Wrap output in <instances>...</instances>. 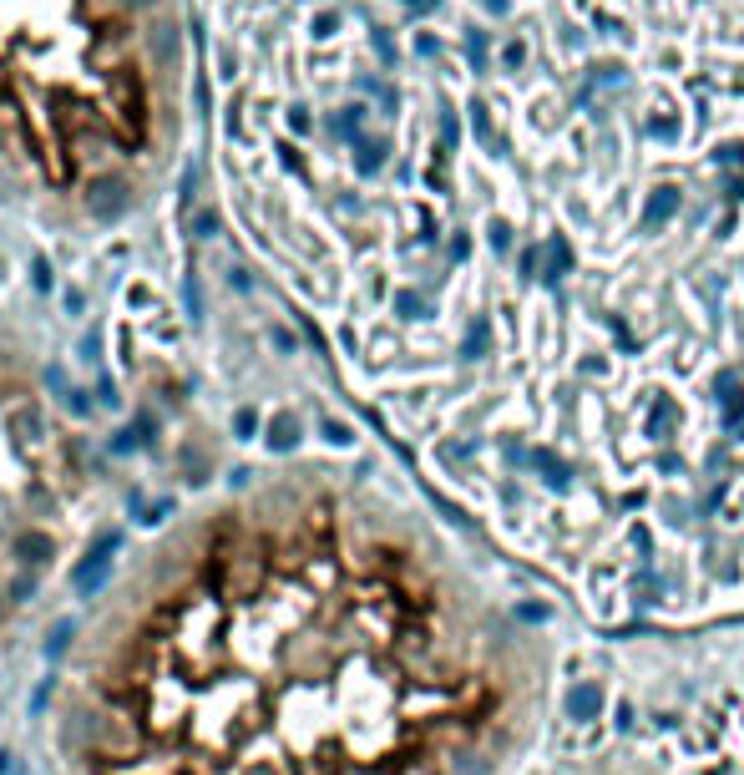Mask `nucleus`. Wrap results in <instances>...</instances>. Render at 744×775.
I'll return each mask as SVG.
<instances>
[{"label":"nucleus","instance_id":"nucleus-1","mask_svg":"<svg viewBox=\"0 0 744 775\" xmlns=\"http://www.w3.org/2000/svg\"><path fill=\"white\" fill-rule=\"evenodd\" d=\"M142 750V730L127 715H97V735H92V755H112V760H132Z\"/></svg>","mask_w":744,"mask_h":775},{"label":"nucleus","instance_id":"nucleus-2","mask_svg":"<svg viewBox=\"0 0 744 775\" xmlns=\"http://www.w3.org/2000/svg\"><path fill=\"white\" fill-rule=\"evenodd\" d=\"M112 553H117V532H97V542L87 548V558L71 568V588H76L81 598L102 593V583H107V573H112Z\"/></svg>","mask_w":744,"mask_h":775},{"label":"nucleus","instance_id":"nucleus-3","mask_svg":"<svg viewBox=\"0 0 744 775\" xmlns=\"http://www.w3.org/2000/svg\"><path fill=\"white\" fill-rule=\"evenodd\" d=\"M127 183L122 178H97L92 188H87V208H92V218L97 223H112V218H122L127 213Z\"/></svg>","mask_w":744,"mask_h":775},{"label":"nucleus","instance_id":"nucleus-4","mask_svg":"<svg viewBox=\"0 0 744 775\" xmlns=\"http://www.w3.org/2000/svg\"><path fill=\"white\" fill-rule=\"evenodd\" d=\"M147 51H152L157 71H173V66H178V31H173V26L147 31Z\"/></svg>","mask_w":744,"mask_h":775},{"label":"nucleus","instance_id":"nucleus-5","mask_svg":"<svg viewBox=\"0 0 744 775\" xmlns=\"http://www.w3.org/2000/svg\"><path fill=\"white\" fill-rule=\"evenodd\" d=\"M56 553V542H51V532H21L16 537V558L31 568V563H46Z\"/></svg>","mask_w":744,"mask_h":775},{"label":"nucleus","instance_id":"nucleus-6","mask_svg":"<svg viewBox=\"0 0 744 775\" xmlns=\"http://www.w3.org/2000/svg\"><path fill=\"white\" fill-rule=\"evenodd\" d=\"M567 710H572V720H598V710H603V689H598V684H577V689H572V700H567Z\"/></svg>","mask_w":744,"mask_h":775},{"label":"nucleus","instance_id":"nucleus-7","mask_svg":"<svg viewBox=\"0 0 744 775\" xmlns=\"http://www.w3.org/2000/svg\"><path fill=\"white\" fill-rule=\"evenodd\" d=\"M269 446L274 451H294L299 446V421L294 416H274L269 421Z\"/></svg>","mask_w":744,"mask_h":775},{"label":"nucleus","instance_id":"nucleus-8","mask_svg":"<svg viewBox=\"0 0 744 775\" xmlns=\"http://www.w3.org/2000/svg\"><path fill=\"white\" fill-rule=\"evenodd\" d=\"M71 639H76V624L71 618H56V624L46 629V659H61L71 649Z\"/></svg>","mask_w":744,"mask_h":775},{"label":"nucleus","instance_id":"nucleus-9","mask_svg":"<svg viewBox=\"0 0 744 775\" xmlns=\"http://www.w3.org/2000/svg\"><path fill=\"white\" fill-rule=\"evenodd\" d=\"M233 426H238L243 436H254V426H259V416H254V411H238V421H233Z\"/></svg>","mask_w":744,"mask_h":775},{"label":"nucleus","instance_id":"nucleus-10","mask_svg":"<svg viewBox=\"0 0 744 775\" xmlns=\"http://www.w3.org/2000/svg\"><path fill=\"white\" fill-rule=\"evenodd\" d=\"M664 213H674V193H664V198H653V218H664Z\"/></svg>","mask_w":744,"mask_h":775},{"label":"nucleus","instance_id":"nucleus-11","mask_svg":"<svg viewBox=\"0 0 744 775\" xmlns=\"http://www.w3.org/2000/svg\"><path fill=\"white\" fill-rule=\"evenodd\" d=\"M324 431H329V441H340V446H345V441H350V431H345V426H340V421H329V426H324Z\"/></svg>","mask_w":744,"mask_h":775},{"label":"nucleus","instance_id":"nucleus-12","mask_svg":"<svg viewBox=\"0 0 744 775\" xmlns=\"http://www.w3.org/2000/svg\"><path fill=\"white\" fill-rule=\"evenodd\" d=\"M213 228H218V218H213V213H198V234H203V239L213 234Z\"/></svg>","mask_w":744,"mask_h":775},{"label":"nucleus","instance_id":"nucleus-13","mask_svg":"<svg viewBox=\"0 0 744 775\" xmlns=\"http://www.w3.org/2000/svg\"><path fill=\"white\" fill-rule=\"evenodd\" d=\"M16 598H26V593H36V578H16V588H11Z\"/></svg>","mask_w":744,"mask_h":775},{"label":"nucleus","instance_id":"nucleus-14","mask_svg":"<svg viewBox=\"0 0 744 775\" xmlns=\"http://www.w3.org/2000/svg\"><path fill=\"white\" fill-rule=\"evenodd\" d=\"M461 760H466V765H461L456 775H481V760H476V755H461Z\"/></svg>","mask_w":744,"mask_h":775},{"label":"nucleus","instance_id":"nucleus-15","mask_svg":"<svg viewBox=\"0 0 744 775\" xmlns=\"http://www.w3.org/2000/svg\"><path fill=\"white\" fill-rule=\"evenodd\" d=\"M117 6H122V11H147L152 0H117Z\"/></svg>","mask_w":744,"mask_h":775},{"label":"nucleus","instance_id":"nucleus-16","mask_svg":"<svg viewBox=\"0 0 744 775\" xmlns=\"http://www.w3.org/2000/svg\"><path fill=\"white\" fill-rule=\"evenodd\" d=\"M11 770V755H0V775H6Z\"/></svg>","mask_w":744,"mask_h":775}]
</instances>
